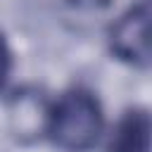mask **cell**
Segmentation results:
<instances>
[{
  "label": "cell",
  "mask_w": 152,
  "mask_h": 152,
  "mask_svg": "<svg viewBox=\"0 0 152 152\" xmlns=\"http://www.w3.org/2000/svg\"><path fill=\"white\" fill-rule=\"evenodd\" d=\"M10 74H12V50H10L5 36H2V31H0V90L5 88Z\"/></svg>",
  "instance_id": "277c9868"
},
{
  "label": "cell",
  "mask_w": 152,
  "mask_h": 152,
  "mask_svg": "<svg viewBox=\"0 0 152 152\" xmlns=\"http://www.w3.org/2000/svg\"><path fill=\"white\" fill-rule=\"evenodd\" d=\"M107 152H150V114L142 107H133L124 112L116 121Z\"/></svg>",
  "instance_id": "3957f363"
},
{
  "label": "cell",
  "mask_w": 152,
  "mask_h": 152,
  "mask_svg": "<svg viewBox=\"0 0 152 152\" xmlns=\"http://www.w3.org/2000/svg\"><path fill=\"white\" fill-rule=\"evenodd\" d=\"M150 0H135L112 26L109 48L112 52L138 69L150 64Z\"/></svg>",
  "instance_id": "7a4b0ae2"
},
{
  "label": "cell",
  "mask_w": 152,
  "mask_h": 152,
  "mask_svg": "<svg viewBox=\"0 0 152 152\" xmlns=\"http://www.w3.org/2000/svg\"><path fill=\"white\" fill-rule=\"evenodd\" d=\"M104 128L100 100L88 88L64 90L45 116V135L64 152H88L97 145Z\"/></svg>",
  "instance_id": "6da1fadb"
}]
</instances>
